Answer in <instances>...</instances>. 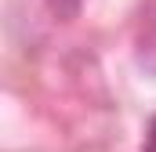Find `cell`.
Wrapping results in <instances>:
<instances>
[{
  "label": "cell",
  "instance_id": "6da1fadb",
  "mask_svg": "<svg viewBox=\"0 0 156 152\" xmlns=\"http://www.w3.org/2000/svg\"><path fill=\"white\" fill-rule=\"evenodd\" d=\"M134 58L145 73L156 76V0H145L138 11V26H134Z\"/></svg>",
  "mask_w": 156,
  "mask_h": 152
},
{
  "label": "cell",
  "instance_id": "7a4b0ae2",
  "mask_svg": "<svg viewBox=\"0 0 156 152\" xmlns=\"http://www.w3.org/2000/svg\"><path fill=\"white\" fill-rule=\"evenodd\" d=\"M44 4H47V11H51L55 18H62V22L76 18L80 7H83V0H44Z\"/></svg>",
  "mask_w": 156,
  "mask_h": 152
},
{
  "label": "cell",
  "instance_id": "3957f363",
  "mask_svg": "<svg viewBox=\"0 0 156 152\" xmlns=\"http://www.w3.org/2000/svg\"><path fill=\"white\" fill-rule=\"evenodd\" d=\"M142 152H156V116L149 119V127H145V145H142Z\"/></svg>",
  "mask_w": 156,
  "mask_h": 152
}]
</instances>
